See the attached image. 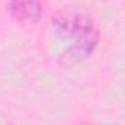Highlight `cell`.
Masks as SVG:
<instances>
[{
    "instance_id": "2",
    "label": "cell",
    "mask_w": 125,
    "mask_h": 125,
    "mask_svg": "<svg viewBox=\"0 0 125 125\" xmlns=\"http://www.w3.org/2000/svg\"><path fill=\"white\" fill-rule=\"evenodd\" d=\"M99 43V32L97 30H91L80 37L75 38V41L59 56V63L65 68L74 66L80 62L85 60L96 49Z\"/></svg>"
},
{
    "instance_id": "3",
    "label": "cell",
    "mask_w": 125,
    "mask_h": 125,
    "mask_svg": "<svg viewBox=\"0 0 125 125\" xmlns=\"http://www.w3.org/2000/svg\"><path fill=\"white\" fill-rule=\"evenodd\" d=\"M9 9L21 22H37L43 13L41 0H9Z\"/></svg>"
},
{
    "instance_id": "1",
    "label": "cell",
    "mask_w": 125,
    "mask_h": 125,
    "mask_svg": "<svg viewBox=\"0 0 125 125\" xmlns=\"http://www.w3.org/2000/svg\"><path fill=\"white\" fill-rule=\"evenodd\" d=\"M52 25L57 34L62 37H80L91 30H94L93 18L88 12L78 8H63L52 16Z\"/></svg>"
}]
</instances>
